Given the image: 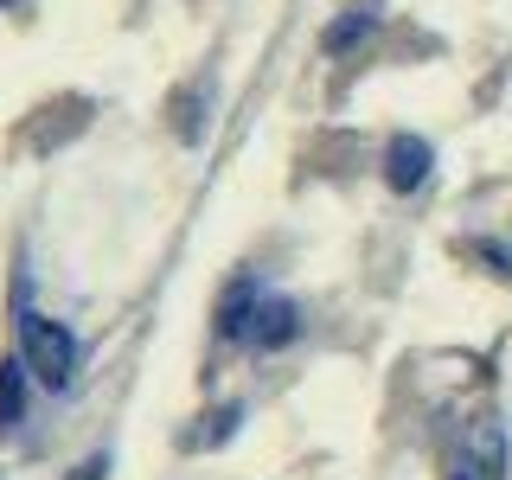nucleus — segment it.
<instances>
[{"label": "nucleus", "instance_id": "1", "mask_svg": "<svg viewBox=\"0 0 512 480\" xmlns=\"http://www.w3.org/2000/svg\"><path fill=\"white\" fill-rule=\"evenodd\" d=\"M20 359H26V372L39 378V384H52V391H64V384L77 378V340H71V327H58V320H45V314H20Z\"/></svg>", "mask_w": 512, "mask_h": 480}, {"label": "nucleus", "instance_id": "2", "mask_svg": "<svg viewBox=\"0 0 512 480\" xmlns=\"http://www.w3.org/2000/svg\"><path fill=\"white\" fill-rule=\"evenodd\" d=\"M429 167H436V154H429L423 135H391V148H384V180H391V192H416L429 180Z\"/></svg>", "mask_w": 512, "mask_h": 480}, {"label": "nucleus", "instance_id": "3", "mask_svg": "<svg viewBox=\"0 0 512 480\" xmlns=\"http://www.w3.org/2000/svg\"><path fill=\"white\" fill-rule=\"evenodd\" d=\"M256 301H263V288H256L250 276H237L231 288H224V301H218V333H224V340H250Z\"/></svg>", "mask_w": 512, "mask_h": 480}, {"label": "nucleus", "instance_id": "4", "mask_svg": "<svg viewBox=\"0 0 512 480\" xmlns=\"http://www.w3.org/2000/svg\"><path fill=\"white\" fill-rule=\"evenodd\" d=\"M295 333H301L295 301H282V295H263V301H256V320H250V340L256 346H288Z\"/></svg>", "mask_w": 512, "mask_h": 480}, {"label": "nucleus", "instance_id": "5", "mask_svg": "<svg viewBox=\"0 0 512 480\" xmlns=\"http://www.w3.org/2000/svg\"><path fill=\"white\" fill-rule=\"evenodd\" d=\"M26 359H0V429H13L26 416Z\"/></svg>", "mask_w": 512, "mask_h": 480}, {"label": "nucleus", "instance_id": "6", "mask_svg": "<svg viewBox=\"0 0 512 480\" xmlns=\"http://www.w3.org/2000/svg\"><path fill=\"white\" fill-rule=\"evenodd\" d=\"M365 32H372V13L352 7L346 20H333V26H327V39H320V45H327V52H346V45H352V39H365Z\"/></svg>", "mask_w": 512, "mask_h": 480}, {"label": "nucleus", "instance_id": "7", "mask_svg": "<svg viewBox=\"0 0 512 480\" xmlns=\"http://www.w3.org/2000/svg\"><path fill=\"white\" fill-rule=\"evenodd\" d=\"M103 474H109V461H103V455H96V461H84V468H77V480H103Z\"/></svg>", "mask_w": 512, "mask_h": 480}, {"label": "nucleus", "instance_id": "8", "mask_svg": "<svg viewBox=\"0 0 512 480\" xmlns=\"http://www.w3.org/2000/svg\"><path fill=\"white\" fill-rule=\"evenodd\" d=\"M0 7H13V0H0Z\"/></svg>", "mask_w": 512, "mask_h": 480}]
</instances>
